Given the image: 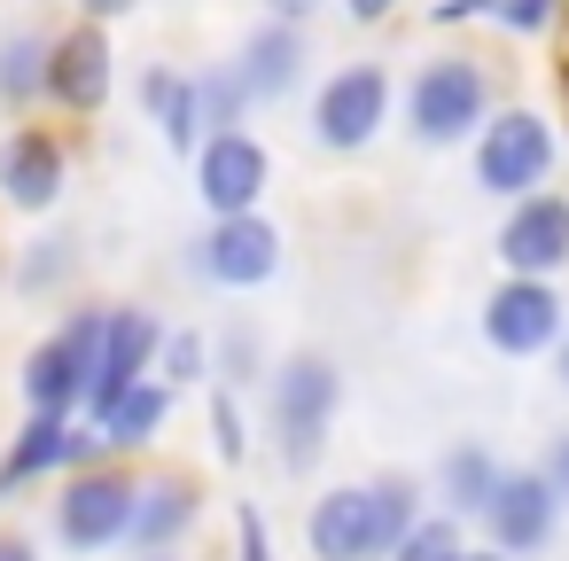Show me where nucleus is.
<instances>
[{"instance_id": "29", "label": "nucleus", "mask_w": 569, "mask_h": 561, "mask_svg": "<svg viewBox=\"0 0 569 561\" xmlns=\"http://www.w3.org/2000/svg\"><path fill=\"white\" fill-rule=\"evenodd\" d=\"M211 444H219L227 468L250 460V429H242V398H234V390H211Z\"/></svg>"}, {"instance_id": "15", "label": "nucleus", "mask_w": 569, "mask_h": 561, "mask_svg": "<svg viewBox=\"0 0 569 561\" xmlns=\"http://www.w3.org/2000/svg\"><path fill=\"white\" fill-rule=\"evenodd\" d=\"M499 266L522 273V281H553L569 266V196L538 188V196L507 203V219H499Z\"/></svg>"}, {"instance_id": "23", "label": "nucleus", "mask_w": 569, "mask_h": 561, "mask_svg": "<svg viewBox=\"0 0 569 561\" xmlns=\"http://www.w3.org/2000/svg\"><path fill=\"white\" fill-rule=\"evenodd\" d=\"M196 110H203V141H211V133H242V110H250V94H242L234 63H211V71H196Z\"/></svg>"}, {"instance_id": "21", "label": "nucleus", "mask_w": 569, "mask_h": 561, "mask_svg": "<svg viewBox=\"0 0 569 561\" xmlns=\"http://www.w3.org/2000/svg\"><path fill=\"white\" fill-rule=\"evenodd\" d=\"M499 460H491V444H452L445 460H437V499H445V514L460 522V514H476L483 522V507H491V491H499Z\"/></svg>"}, {"instance_id": "4", "label": "nucleus", "mask_w": 569, "mask_h": 561, "mask_svg": "<svg viewBox=\"0 0 569 561\" xmlns=\"http://www.w3.org/2000/svg\"><path fill=\"white\" fill-rule=\"evenodd\" d=\"M483 118H491V79H483V63L437 56V63L413 71V87H406V133H413L421 149H460V141L483 133Z\"/></svg>"}, {"instance_id": "25", "label": "nucleus", "mask_w": 569, "mask_h": 561, "mask_svg": "<svg viewBox=\"0 0 569 561\" xmlns=\"http://www.w3.org/2000/svg\"><path fill=\"white\" fill-rule=\"evenodd\" d=\"M157 382H164V390H196V382H211V335H196V328H164Z\"/></svg>"}, {"instance_id": "18", "label": "nucleus", "mask_w": 569, "mask_h": 561, "mask_svg": "<svg viewBox=\"0 0 569 561\" xmlns=\"http://www.w3.org/2000/svg\"><path fill=\"white\" fill-rule=\"evenodd\" d=\"M234 79H242V94H250V102H281V94L305 79V32L266 17V24L242 40V56H234Z\"/></svg>"}, {"instance_id": "14", "label": "nucleus", "mask_w": 569, "mask_h": 561, "mask_svg": "<svg viewBox=\"0 0 569 561\" xmlns=\"http://www.w3.org/2000/svg\"><path fill=\"white\" fill-rule=\"evenodd\" d=\"M110 79H118V56H110V32L102 24H71L48 40V94L63 118H94L110 102Z\"/></svg>"}, {"instance_id": "2", "label": "nucleus", "mask_w": 569, "mask_h": 561, "mask_svg": "<svg viewBox=\"0 0 569 561\" xmlns=\"http://www.w3.org/2000/svg\"><path fill=\"white\" fill-rule=\"evenodd\" d=\"M133 491H141V475H133L126 460H102V468L63 475L56 499H48V530H56V545L79 553V561L118 553L126 530H133Z\"/></svg>"}, {"instance_id": "28", "label": "nucleus", "mask_w": 569, "mask_h": 561, "mask_svg": "<svg viewBox=\"0 0 569 561\" xmlns=\"http://www.w3.org/2000/svg\"><path fill=\"white\" fill-rule=\"evenodd\" d=\"M211 374H219V390H242V382H266V367H258V335H250V328H234V335H219V343H211Z\"/></svg>"}, {"instance_id": "30", "label": "nucleus", "mask_w": 569, "mask_h": 561, "mask_svg": "<svg viewBox=\"0 0 569 561\" xmlns=\"http://www.w3.org/2000/svg\"><path fill=\"white\" fill-rule=\"evenodd\" d=\"M234 561H273V530L258 507H234Z\"/></svg>"}, {"instance_id": "26", "label": "nucleus", "mask_w": 569, "mask_h": 561, "mask_svg": "<svg viewBox=\"0 0 569 561\" xmlns=\"http://www.w3.org/2000/svg\"><path fill=\"white\" fill-rule=\"evenodd\" d=\"M71 266H79V258H71V242H63V234H48V242H24V258H17V273H9V281H17V297H48V289H63V281H71Z\"/></svg>"}, {"instance_id": "37", "label": "nucleus", "mask_w": 569, "mask_h": 561, "mask_svg": "<svg viewBox=\"0 0 569 561\" xmlns=\"http://www.w3.org/2000/svg\"><path fill=\"white\" fill-rule=\"evenodd\" d=\"M343 9H351V24H382V17L398 9V0H343Z\"/></svg>"}, {"instance_id": "6", "label": "nucleus", "mask_w": 569, "mask_h": 561, "mask_svg": "<svg viewBox=\"0 0 569 561\" xmlns=\"http://www.w3.org/2000/svg\"><path fill=\"white\" fill-rule=\"evenodd\" d=\"M546 172H553V126H546L538 110L515 102V110L483 118V133H476V188H483V196L522 203V196L546 188Z\"/></svg>"}, {"instance_id": "27", "label": "nucleus", "mask_w": 569, "mask_h": 561, "mask_svg": "<svg viewBox=\"0 0 569 561\" xmlns=\"http://www.w3.org/2000/svg\"><path fill=\"white\" fill-rule=\"evenodd\" d=\"M460 553H468L460 522H452V514H421V522L406 530V545H398L390 561H460Z\"/></svg>"}, {"instance_id": "32", "label": "nucleus", "mask_w": 569, "mask_h": 561, "mask_svg": "<svg viewBox=\"0 0 569 561\" xmlns=\"http://www.w3.org/2000/svg\"><path fill=\"white\" fill-rule=\"evenodd\" d=\"M538 475L553 483V499H561V514H569V429H553V444H546V460H538Z\"/></svg>"}, {"instance_id": "11", "label": "nucleus", "mask_w": 569, "mask_h": 561, "mask_svg": "<svg viewBox=\"0 0 569 561\" xmlns=\"http://www.w3.org/2000/svg\"><path fill=\"white\" fill-rule=\"evenodd\" d=\"M266 188H273V157H266L258 133H211V141L196 149V196H203L211 219H242V211H258Z\"/></svg>"}, {"instance_id": "1", "label": "nucleus", "mask_w": 569, "mask_h": 561, "mask_svg": "<svg viewBox=\"0 0 569 561\" xmlns=\"http://www.w3.org/2000/svg\"><path fill=\"white\" fill-rule=\"evenodd\" d=\"M102 328H110V304H71L56 335H40L17 367V390H24V413H79L87 405V382H94V359H102Z\"/></svg>"}, {"instance_id": "39", "label": "nucleus", "mask_w": 569, "mask_h": 561, "mask_svg": "<svg viewBox=\"0 0 569 561\" xmlns=\"http://www.w3.org/2000/svg\"><path fill=\"white\" fill-rule=\"evenodd\" d=\"M460 561H507V553H491V545H468V553H460Z\"/></svg>"}, {"instance_id": "20", "label": "nucleus", "mask_w": 569, "mask_h": 561, "mask_svg": "<svg viewBox=\"0 0 569 561\" xmlns=\"http://www.w3.org/2000/svg\"><path fill=\"white\" fill-rule=\"evenodd\" d=\"M141 110L157 118V133H164V149L172 157H196L203 149V110H196V79H180V71H141Z\"/></svg>"}, {"instance_id": "38", "label": "nucleus", "mask_w": 569, "mask_h": 561, "mask_svg": "<svg viewBox=\"0 0 569 561\" xmlns=\"http://www.w3.org/2000/svg\"><path fill=\"white\" fill-rule=\"evenodd\" d=\"M553 382L569 390V328H561V343H553Z\"/></svg>"}, {"instance_id": "40", "label": "nucleus", "mask_w": 569, "mask_h": 561, "mask_svg": "<svg viewBox=\"0 0 569 561\" xmlns=\"http://www.w3.org/2000/svg\"><path fill=\"white\" fill-rule=\"evenodd\" d=\"M141 561H172V553H141Z\"/></svg>"}, {"instance_id": "10", "label": "nucleus", "mask_w": 569, "mask_h": 561, "mask_svg": "<svg viewBox=\"0 0 569 561\" xmlns=\"http://www.w3.org/2000/svg\"><path fill=\"white\" fill-rule=\"evenodd\" d=\"M561 328H569V312H561L553 281H522V273H507V281L483 297V343H491L499 359H538V351L561 343Z\"/></svg>"}, {"instance_id": "8", "label": "nucleus", "mask_w": 569, "mask_h": 561, "mask_svg": "<svg viewBox=\"0 0 569 561\" xmlns=\"http://www.w3.org/2000/svg\"><path fill=\"white\" fill-rule=\"evenodd\" d=\"M382 126H390V71L382 63H343L312 94V141L336 149V157H359Z\"/></svg>"}, {"instance_id": "36", "label": "nucleus", "mask_w": 569, "mask_h": 561, "mask_svg": "<svg viewBox=\"0 0 569 561\" xmlns=\"http://www.w3.org/2000/svg\"><path fill=\"white\" fill-rule=\"evenodd\" d=\"M0 561H40V545H32L24 530H9V522H0Z\"/></svg>"}, {"instance_id": "17", "label": "nucleus", "mask_w": 569, "mask_h": 561, "mask_svg": "<svg viewBox=\"0 0 569 561\" xmlns=\"http://www.w3.org/2000/svg\"><path fill=\"white\" fill-rule=\"evenodd\" d=\"M196 522H203V491H196V475L164 468V475H141L126 545H133V553H172V545H180Z\"/></svg>"}, {"instance_id": "9", "label": "nucleus", "mask_w": 569, "mask_h": 561, "mask_svg": "<svg viewBox=\"0 0 569 561\" xmlns=\"http://www.w3.org/2000/svg\"><path fill=\"white\" fill-rule=\"evenodd\" d=\"M157 351H164V320L149 304H110V328H102V359H94V382H87V405L79 421H102L133 382L157 374Z\"/></svg>"}, {"instance_id": "16", "label": "nucleus", "mask_w": 569, "mask_h": 561, "mask_svg": "<svg viewBox=\"0 0 569 561\" xmlns=\"http://www.w3.org/2000/svg\"><path fill=\"white\" fill-rule=\"evenodd\" d=\"M305 545H312V561H390L382 530H375V483L320 491L312 514H305Z\"/></svg>"}, {"instance_id": "19", "label": "nucleus", "mask_w": 569, "mask_h": 561, "mask_svg": "<svg viewBox=\"0 0 569 561\" xmlns=\"http://www.w3.org/2000/svg\"><path fill=\"white\" fill-rule=\"evenodd\" d=\"M164 421H172V390L149 374V382H133L94 429H102V444H110V460H133V452H149L157 437H164Z\"/></svg>"}, {"instance_id": "5", "label": "nucleus", "mask_w": 569, "mask_h": 561, "mask_svg": "<svg viewBox=\"0 0 569 561\" xmlns=\"http://www.w3.org/2000/svg\"><path fill=\"white\" fill-rule=\"evenodd\" d=\"M110 460V444H102V429L94 421H63V413H24V429L9 437V452H0V507H9L24 483H63V475H79V468H102Z\"/></svg>"}, {"instance_id": "24", "label": "nucleus", "mask_w": 569, "mask_h": 561, "mask_svg": "<svg viewBox=\"0 0 569 561\" xmlns=\"http://www.w3.org/2000/svg\"><path fill=\"white\" fill-rule=\"evenodd\" d=\"M421 514H429V507H421V483H413V475H375V530H382V553H398Z\"/></svg>"}, {"instance_id": "22", "label": "nucleus", "mask_w": 569, "mask_h": 561, "mask_svg": "<svg viewBox=\"0 0 569 561\" xmlns=\"http://www.w3.org/2000/svg\"><path fill=\"white\" fill-rule=\"evenodd\" d=\"M40 94H48V40L9 32L0 40V110H32Z\"/></svg>"}, {"instance_id": "33", "label": "nucleus", "mask_w": 569, "mask_h": 561, "mask_svg": "<svg viewBox=\"0 0 569 561\" xmlns=\"http://www.w3.org/2000/svg\"><path fill=\"white\" fill-rule=\"evenodd\" d=\"M320 9H328V0H266V17H273V24H297V32H305Z\"/></svg>"}, {"instance_id": "3", "label": "nucleus", "mask_w": 569, "mask_h": 561, "mask_svg": "<svg viewBox=\"0 0 569 561\" xmlns=\"http://www.w3.org/2000/svg\"><path fill=\"white\" fill-rule=\"evenodd\" d=\"M266 405H273V437H281V468H312L328 429H336V405H343V374L336 359L320 351H289L273 374H266Z\"/></svg>"}, {"instance_id": "12", "label": "nucleus", "mask_w": 569, "mask_h": 561, "mask_svg": "<svg viewBox=\"0 0 569 561\" xmlns=\"http://www.w3.org/2000/svg\"><path fill=\"white\" fill-rule=\"evenodd\" d=\"M483 530H491V553H507V561H538V553L553 545V530H561V499H553V483H546L538 468H507L499 491H491V507H483Z\"/></svg>"}, {"instance_id": "13", "label": "nucleus", "mask_w": 569, "mask_h": 561, "mask_svg": "<svg viewBox=\"0 0 569 561\" xmlns=\"http://www.w3.org/2000/svg\"><path fill=\"white\" fill-rule=\"evenodd\" d=\"M63 188H71V149H63L56 126H17L0 141V203L9 211L40 219V211L63 203Z\"/></svg>"}, {"instance_id": "34", "label": "nucleus", "mask_w": 569, "mask_h": 561, "mask_svg": "<svg viewBox=\"0 0 569 561\" xmlns=\"http://www.w3.org/2000/svg\"><path fill=\"white\" fill-rule=\"evenodd\" d=\"M133 9H141V0H79V24H118Z\"/></svg>"}, {"instance_id": "35", "label": "nucleus", "mask_w": 569, "mask_h": 561, "mask_svg": "<svg viewBox=\"0 0 569 561\" xmlns=\"http://www.w3.org/2000/svg\"><path fill=\"white\" fill-rule=\"evenodd\" d=\"M468 17H491V0H437V24H468Z\"/></svg>"}, {"instance_id": "7", "label": "nucleus", "mask_w": 569, "mask_h": 561, "mask_svg": "<svg viewBox=\"0 0 569 561\" xmlns=\"http://www.w3.org/2000/svg\"><path fill=\"white\" fill-rule=\"evenodd\" d=\"M188 273L211 281V289H266L281 273V227L266 211H242V219H211V234L188 242Z\"/></svg>"}, {"instance_id": "31", "label": "nucleus", "mask_w": 569, "mask_h": 561, "mask_svg": "<svg viewBox=\"0 0 569 561\" xmlns=\"http://www.w3.org/2000/svg\"><path fill=\"white\" fill-rule=\"evenodd\" d=\"M553 9H561V0H491V17H499L507 32H546Z\"/></svg>"}]
</instances>
